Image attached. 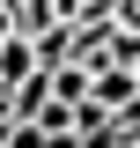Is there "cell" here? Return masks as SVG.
Masks as SVG:
<instances>
[{"instance_id":"1","label":"cell","mask_w":140,"mask_h":148,"mask_svg":"<svg viewBox=\"0 0 140 148\" xmlns=\"http://www.w3.org/2000/svg\"><path fill=\"white\" fill-rule=\"evenodd\" d=\"M30 126H37V141H74V104L67 96H44L30 111Z\"/></svg>"}]
</instances>
